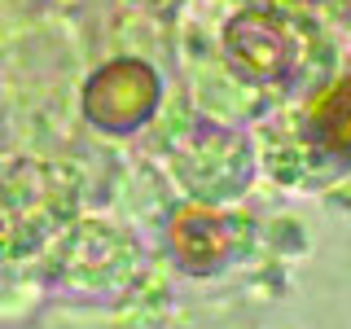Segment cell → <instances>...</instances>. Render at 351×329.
<instances>
[{
	"mask_svg": "<svg viewBox=\"0 0 351 329\" xmlns=\"http://www.w3.org/2000/svg\"><path fill=\"white\" fill-rule=\"evenodd\" d=\"M154 97H158V84H154L149 66L119 62L93 80V88H88V114L114 132H128L136 119H145L154 110Z\"/></svg>",
	"mask_w": 351,
	"mask_h": 329,
	"instance_id": "1",
	"label": "cell"
},
{
	"mask_svg": "<svg viewBox=\"0 0 351 329\" xmlns=\"http://www.w3.org/2000/svg\"><path fill=\"white\" fill-rule=\"evenodd\" d=\"M228 44H233V53H259V58H250L246 71L250 75H277L281 71V53H285V44H281V31H272L268 27V40L259 36V18H237V27L228 31Z\"/></svg>",
	"mask_w": 351,
	"mask_h": 329,
	"instance_id": "2",
	"label": "cell"
},
{
	"mask_svg": "<svg viewBox=\"0 0 351 329\" xmlns=\"http://www.w3.org/2000/svg\"><path fill=\"white\" fill-rule=\"evenodd\" d=\"M316 127H321V136L329 141V145H338V149L351 154V80L338 84V93L325 101L321 119H316Z\"/></svg>",
	"mask_w": 351,
	"mask_h": 329,
	"instance_id": "3",
	"label": "cell"
}]
</instances>
